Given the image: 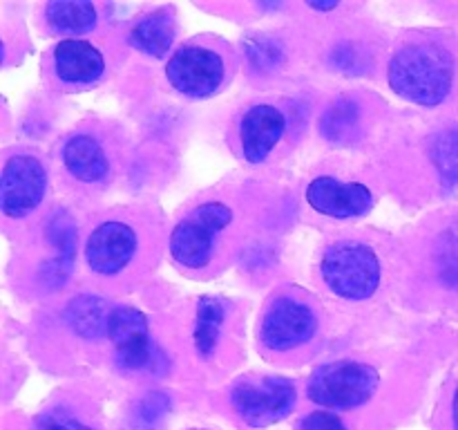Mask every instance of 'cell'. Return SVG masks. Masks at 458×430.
<instances>
[{"label":"cell","mask_w":458,"mask_h":430,"mask_svg":"<svg viewBox=\"0 0 458 430\" xmlns=\"http://www.w3.org/2000/svg\"><path fill=\"white\" fill-rule=\"evenodd\" d=\"M322 280L340 298L365 300L380 285V260L362 242H338L329 246L320 262Z\"/></svg>","instance_id":"obj_2"},{"label":"cell","mask_w":458,"mask_h":430,"mask_svg":"<svg viewBox=\"0 0 458 430\" xmlns=\"http://www.w3.org/2000/svg\"><path fill=\"white\" fill-rule=\"evenodd\" d=\"M137 233L125 222H103L89 233L85 245L88 267L98 276H116L137 254Z\"/></svg>","instance_id":"obj_9"},{"label":"cell","mask_w":458,"mask_h":430,"mask_svg":"<svg viewBox=\"0 0 458 430\" xmlns=\"http://www.w3.org/2000/svg\"><path fill=\"white\" fill-rule=\"evenodd\" d=\"M174 39V22L168 9H159V12L148 13L146 18L137 22L130 30V43L139 49V52L148 54V56L161 58L170 49Z\"/></svg>","instance_id":"obj_16"},{"label":"cell","mask_w":458,"mask_h":430,"mask_svg":"<svg viewBox=\"0 0 458 430\" xmlns=\"http://www.w3.org/2000/svg\"><path fill=\"white\" fill-rule=\"evenodd\" d=\"M389 85L403 99L434 108L443 103L454 83V58L434 40H414L394 52L387 65Z\"/></svg>","instance_id":"obj_1"},{"label":"cell","mask_w":458,"mask_h":430,"mask_svg":"<svg viewBox=\"0 0 458 430\" xmlns=\"http://www.w3.org/2000/svg\"><path fill=\"white\" fill-rule=\"evenodd\" d=\"M450 430H458V379L450 399Z\"/></svg>","instance_id":"obj_26"},{"label":"cell","mask_w":458,"mask_h":430,"mask_svg":"<svg viewBox=\"0 0 458 430\" xmlns=\"http://www.w3.org/2000/svg\"><path fill=\"white\" fill-rule=\"evenodd\" d=\"M438 258H441V267L447 280L458 285V224L443 236V245L441 249H438Z\"/></svg>","instance_id":"obj_22"},{"label":"cell","mask_w":458,"mask_h":430,"mask_svg":"<svg viewBox=\"0 0 458 430\" xmlns=\"http://www.w3.org/2000/svg\"><path fill=\"white\" fill-rule=\"evenodd\" d=\"M47 188V173L34 155L9 157L0 179V204L7 218H25L38 209Z\"/></svg>","instance_id":"obj_8"},{"label":"cell","mask_w":458,"mask_h":430,"mask_svg":"<svg viewBox=\"0 0 458 430\" xmlns=\"http://www.w3.org/2000/svg\"><path fill=\"white\" fill-rule=\"evenodd\" d=\"M165 408H168V399H165L164 394H159V392H152L150 397H146L141 401V408H139V417H141L143 421H157L161 415H164Z\"/></svg>","instance_id":"obj_25"},{"label":"cell","mask_w":458,"mask_h":430,"mask_svg":"<svg viewBox=\"0 0 458 430\" xmlns=\"http://www.w3.org/2000/svg\"><path fill=\"white\" fill-rule=\"evenodd\" d=\"M307 202L313 211L335 219L360 218L374 204V195L365 184L340 182L331 175H320L307 188Z\"/></svg>","instance_id":"obj_10"},{"label":"cell","mask_w":458,"mask_h":430,"mask_svg":"<svg viewBox=\"0 0 458 430\" xmlns=\"http://www.w3.org/2000/svg\"><path fill=\"white\" fill-rule=\"evenodd\" d=\"M246 47H249V61H253V65L259 67V70H268V67H273L280 61V47L271 43V40L255 39L249 40Z\"/></svg>","instance_id":"obj_23"},{"label":"cell","mask_w":458,"mask_h":430,"mask_svg":"<svg viewBox=\"0 0 458 430\" xmlns=\"http://www.w3.org/2000/svg\"><path fill=\"white\" fill-rule=\"evenodd\" d=\"M54 72L63 83H94L106 72V61L89 40L67 39L54 49Z\"/></svg>","instance_id":"obj_13"},{"label":"cell","mask_w":458,"mask_h":430,"mask_svg":"<svg viewBox=\"0 0 458 430\" xmlns=\"http://www.w3.org/2000/svg\"><path fill=\"white\" fill-rule=\"evenodd\" d=\"M107 336L114 345L116 363L125 370H139L150 361V334H148V321L143 312L128 307L112 309L110 322H107Z\"/></svg>","instance_id":"obj_11"},{"label":"cell","mask_w":458,"mask_h":430,"mask_svg":"<svg viewBox=\"0 0 458 430\" xmlns=\"http://www.w3.org/2000/svg\"><path fill=\"white\" fill-rule=\"evenodd\" d=\"M318 316L293 296H277L267 307L259 327V339L271 352H293L313 339Z\"/></svg>","instance_id":"obj_7"},{"label":"cell","mask_w":458,"mask_h":430,"mask_svg":"<svg viewBox=\"0 0 458 430\" xmlns=\"http://www.w3.org/2000/svg\"><path fill=\"white\" fill-rule=\"evenodd\" d=\"M165 79L186 97L201 99L217 92L226 79L222 54L204 45H183L165 63Z\"/></svg>","instance_id":"obj_6"},{"label":"cell","mask_w":458,"mask_h":430,"mask_svg":"<svg viewBox=\"0 0 458 430\" xmlns=\"http://www.w3.org/2000/svg\"><path fill=\"white\" fill-rule=\"evenodd\" d=\"M34 430H94L88 421L79 419L74 412L65 408H52L36 415Z\"/></svg>","instance_id":"obj_21"},{"label":"cell","mask_w":458,"mask_h":430,"mask_svg":"<svg viewBox=\"0 0 458 430\" xmlns=\"http://www.w3.org/2000/svg\"><path fill=\"white\" fill-rule=\"evenodd\" d=\"M309 7L320 9V12H327V9H335V7H338V3H309Z\"/></svg>","instance_id":"obj_27"},{"label":"cell","mask_w":458,"mask_h":430,"mask_svg":"<svg viewBox=\"0 0 458 430\" xmlns=\"http://www.w3.org/2000/svg\"><path fill=\"white\" fill-rule=\"evenodd\" d=\"M358 121H360V110H358V103L352 99H338L335 103H331L327 108V112L320 119V130L329 142H347L358 128Z\"/></svg>","instance_id":"obj_19"},{"label":"cell","mask_w":458,"mask_h":430,"mask_svg":"<svg viewBox=\"0 0 458 430\" xmlns=\"http://www.w3.org/2000/svg\"><path fill=\"white\" fill-rule=\"evenodd\" d=\"M233 222V211L224 202H206L182 218L170 236V254L188 269H204L215 251L219 233Z\"/></svg>","instance_id":"obj_4"},{"label":"cell","mask_w":458,"mask_h":430,"mask_svg":"<svg viewBox=\"0 0 458 430\" xmlns=\"http://www.w3.org/2000/svg\"><path fill=\"white\" fill-rule=\"evenodd\" d=\"M284 115L277 110L276 106L268 103H258V106L249 108L242 116L240 124V142L244 159L249 164H262L277 142L284 134Z\"/></svg>","instance_id":"obj_12"},{"label":"cell","mask_w":458,"mask_h":430,"mask_svg":"<svg viewBox=\"0 0 458 430\" xmlns=\"http://www.w3.org/2000/svg\"><path fill=\"white\" fill-rule=\"evenodd\" d=\"M49 27L65 34H81L97 25V7L92 3H49L45 7Z\"/></svg>","instance_id":"obj_17"},{"label":"cell","mask_w":458,"mask_h":430,"mask_svg":"<svg viewBox=\"0 0 458 430\" xmlns=\"http://www.w3.org/2000/svg\"><path fill=\"white\" fill-rule=\"evenodd\" d=\"M302 430H347V426H344V421L340 419L338 415H334V412L316 410L311 412V415L304 417Z\"/></svg>","instance_id":"obj_24"},{"label":"cell","mask_w":458,"mask_h":430,"mask_svg":"<svg viewBox=\"0 0 458 430\" xmlns=\"http://www.w3.org/2000/svg\"><path fill=\"white\" fill-rule=\"evenodd\" d=\"M112 309L98 296H79L65 307V321L81 339L97 340L107 334Z\"/></svg>","instance_id":"obj_15"},{"label":"cell","mask_w":458,"mask_h":430,"mask_svg":"<svg viewBox=\"0 0 458 430\" xmlns=\"http://www.w3.org/2000/svg\"><path fill=\"white\" fill-rule=\"evenodd\" d=\"M224 325V307L215 298H201L195 316V348L199 357L208 358L217 348Z\"/></svg>","instance_id":"obj_18"},{"label":"cell","mask_w":458,"mask_h":430,"mask_svg":"<svg viewBox=\"0 0 458 430\" xmlns=\"http://www.w3.org/2000/svg\"><path fill=\"white\" fill-rule=\"evenodd\" d=\"M378 372L367 363L340 361L320 367L309 381V399L331 410H353L378 390Z\"/></svg>","instance_id":"obj_3"},{"label":"cell","mask_w":458,"mask_h":430,"mask_svg":"<svg viewBox=\"0 0 458 430\" xmlns=\"http://www.w3.org/2000/svg\"><path fill=\"white\" fill-rule=\"evenodd\" d=\"M63 164H65L67 173L72 177L85 184L101 182L107 175V170H110L106 150L89 134H74L65 143V148H63Z\"/></svg>","instance_id":"obj_14"},{"label":"cell","mask_w":458,"mask_h":430,"mask_svg":"<svg viewBox=\"0 0 458 430\" xmlns=\"http://www.w3.org/2000/svg\"><path fill=\"white\" fill-rule=\"evenodd\" d=\"M298 390L284 376L242 379L231 390L233 410L250 428H267L284 419L295 406Z\"/></svg>","instance_id":"obj_5"},{"label":"cell","mask_w":458,"mask_h":430,"mask_svg":"<svg viewBox=\"0 0 458 430\" xmlns=\"http://www.w3.org/2000/svg\"><path fill=\"white\" fill-rule=\"evenodd\" d=\"M52 240L58 246V258L52 262V271L47 273V285H61L67 278L72 262H74V249H76V236H74V222L67 218H58L52 227Z\"/></svg>","instance_id":"obj_20"}]
</instances>
